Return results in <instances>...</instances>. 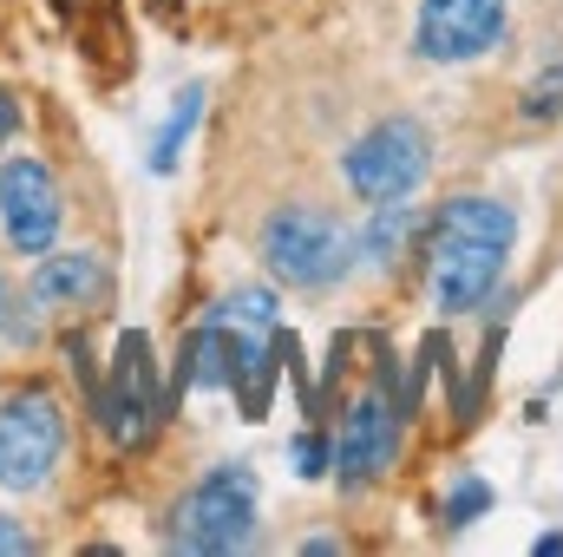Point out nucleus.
I'll return each instance as SVG.
<instances>
[{
  "label": "nucleus",
  "instance_id": "nucleus-20",
  "mask_svg": "<svg viewBox=\"0 0 563 557\" xmlns=\"http://www.w3.org/2000/svg\"><path fill=\"white\" fill-rule=\"evenodd\" d=\"M531 551H538V557H558V551H563V532H544V538H538Z\"/></svg>",
  "mask_w": 563,
  "mask_h": 557
},
{
  "label": "nucleus",
  "instance_id": "nucleus-8",
  "mask_svg": "<svg viewBox=\"0 0 563 557\" xmlns=\"http://www.w3.org/2000/svg\"><path fill=\"white\" fill-rule=\"evenodd\" d=\"M0 223L20 256H46L59 237V184L40 157H0Z\"/></svg>",
  "mask_w": 563,
  "mask_h": 557
},
{
  "label": "nucleus",
  "instance_id": "nucleus-1",
  "mask_svg": "<svg viewBox=\"0 0 563 557\" xmlns=\"http://www.w3.org/2000/svg\"><path fill=\"white\" fill-rule=\"evenodd\" d=\"M518 243V217L498 197H452L426 230V295L439 315H472L498 288Z\"/></svg>",
  "mask_w": 563,
  "mask_h": 557
},
{
  "label": "nucleus",
  "instance_id": "nucleus-19",
  "mask_svg": "<svg viewBox=\"0 0 563 557\" xmlns=\"http://www.w3.org/2000/svg\"><path fill=\"white\" fill-rule=\"evenodd\" d=\"M341 551H347L341 538H308V557H341Z\"/></svg>",
  "mask_w": 563,
  "mask_h": 557
},
{
  "label": "nucleus",
  "instance_id": "nucleus-3",
  "mask_svg": "<svg viewBox=\"0 0 563 557\" xmlns=\"http://www.w3.org/2000/svg\"><path fill=\"white\" fill-rule=\"evenodd\" d=\"M170 545L197 557H223V551H250L256 545V472L243 459L203 472L177 512H170Z\"/></svg>",
  "mask_w": 563,
  "mask_h": 557
},
{
  "label": "nucleus",
  "instance_id": "nucleus-16",
  "mask_svg": "<svg viewBox=\"0 0 563 557\" xmlns=\"http://www.w3.org/2000/svg\"><path fill=\"white\" fill-rule=\"evenodd\" d=\"M551 112H563V66L551 73V79H538L531 99H525V119H551Z\"/></svg>",
  "mask_w": 563,
  "mask_h": 557
},
{
  "label": "nucleus",
  "instance_id": "nucleus-10",
  "mask_svg": "<svg viewBox=\"0 0 563 557\" xmlns=\"http://www.w3.org/2000/svg\"><path fill=\"white\" fill-rule=\"evenodd\" d=\"M106 288H112V276H106V263L92 256V250H66V256H46L40 270H33V302H40V315L53 308V315H66V308H99L106 302Z\"/></svg>",
  "mask_w": 563,
  "mask_h": 557
},
{
  "label": "nucleus",
  "instance_id": "nucleus-18",
  "mask_svg": "<svg viewBox=\"0 0 563 557\" xmlns=\"http://www.w3.org/2000/svg\"><path fill=\"white\" fill-rule=\"evenodd\" d=\"M13 132H20V99H13V92H0V151H7Z\"/></svg>",
  "mask_w": 563,
  "mask_h": 557
},
{
  "label": "nucleus",
  "instance_id": "nucleus-13",
  "mask_svg": "<svg viewBox=\"0 0 563 557\" xmlns=\"http://www.w3.org/2000/svg\"><path fill=\"white\" fill-rule=\"evenodd\" d=\"M217 321H223V328H256V335H269V328H276V295H269V288H230V295L217 302Z\"/></svg>",
  "mask_w": 563,
  "mask_h": 557
},
{
  "label": "nucleus",
  "instance_id": "nucleus-9",
  "mask_svg": "<svg viewBox=\"0 0 563 557\" xmlns=\"http://www.w3.org/2000/svg\"><path fill=\"white\" fill-rule=\"evenodd\" d=\"M400 452V414L380 401V394H361L347 414H341V433H334V479L341 492H367Z\"/></svg>",
  "mask_w": 563,
  "mask_h": 557
},
{
  "label": "nucleus",
  "instance_id": "nucleus-15",
  "mask_svg": "<svg viewBox=\"0 0 563 557\" xmlns=\"http://www.w3.org/2000/svg\"><path fill=\"white\" fill-rule=\"evenodd\" d=\"M328 466H334V446H321L314 433H301V439H295V472H301V479H321Z\"/></svg>",
  "mask_w": 563,
  "mask_h": 557
},
{
  "label": "nucleus",
  "instance_id": "nucleus-2",
  "mask_svg": "<svg viewBox=\"0 0 563 557\" xmlns=\"http://www.w3.org/2000/svg\"><path fill=\"white\" fill-rule=\"evenodd\" d=\"M263 263L288 288H334L354 270V230L321 204H282L263 217Z\"/></svg>",
  "mask_w": 563,
  "mask_h": 557
},
{
  "label": "nucleus",
  "instance_id": "nucleus-21",
  "mask_svg": "<svg viewBox=\"0 0 563 557\" xmlns=\"http://www.w3.org/2000/svg\"><path fill=\"white\" fill-rule=\"evenodd\" d=\"M7 302H13V295H7V282H0V321H7Z\"/></svg>",
  "mask_w": 563,
  "mask_h": 557
},
{
  "label": "nucleus",
  "instance_id": "nucleus-17",
  "mask_svg": "<svg viewBox=\"0 0 563 557\" xmlns=\"http://www.w3.org/2000/svg\"><path fill=\"white\" fill-rule=\"evenodd\" d=\"M33 551V532L20 518H0V557H26Z\"/></svg>",
  "mask_w": 563,
  "mask_h": 557
},
{
  "label": "nucleus",
  "instance_id": "nucleus-14",
  "mask_svg": "<svg viewBox=\"0 0 563 557\" xmlns=\"http://www.w3.org/2000/svg\"><path fill=\"white\" fill-rule=\"evenodd\" d=\"M492 512V485L485 479H472V472H459L452 479V492H445V505H439V518H445V532H465L472 518H485Z\"/></svg>",
  "mask_w": 563,
  "mask_h": 557
},
{
  "label": "nucleus",
  "instance_id": "nucleus-12",
  "mask_svg": "<svg viewBox=\"0 0 563 557\" xmlns=\"http://www.w3.org/2000/svg\"><path fill=\"white\" fill-rule=\"evenodd\" d=\"M197 119H203V86H184V92H177V106H170V119L157 125V144H151V171H157V177H164V171H177V151L190 144Z\"/></svg>",
  "mask_w": 563,
  "mask_h": 557
},
{
  "label": "nucleus",
  "instance_id": "nucleus-6",
  "mask_svg": "<svg viewBox=\"0 0 563 557\" xmlns=\"http://www.w3.org/2000/svg\"><path fill=\"white\" fill-rule=\"evenodd\" d=\"M505 20H511V0H420L413 46L432 66H465L505 40Z\"/></svg>",
  "mask_w": 563,
  "mask_h": 557
},
{
  "label": "nucleus",
  "instance_id": "nucleus-4",
  "mask_svg": "<svg viewBox=\"0 0 563 557\" xmlns=\"http://www.w3.org/2000/svg\"><path fill=\"white\" fill-rule=\"evenodd\" d=\"M66 452V414L46 387L0 401V492H40Z\"/></svg>",
  "mask_w": 563,
  "mask_h": 557
},
{
  "label": "nucleus",
  "instance_id": "nucleus-11",
  "mask_svg": "<svg viewBox=\"0 0 563 557\" xmlns=\"http://www.w3.org/2000/svg\"><path fill=\"white\" fill-rule=\"evenodd\" d=\"M426 230V217L407 204V197H394V204H374V217H367V230L354 237V256H367L374 270H394L400 256H407V243Z\"/></svg>",
  "mask_w": 563,
  "mask_h": 557
},
{
  "label": "nucleus",
  "instance_id": "nucleus-5",
  "mask_svg": "<svg viewBox=\"0 0 563 557\" xmlns=\"http://www.w3.org/2000/svg\"><path fill=\"white\" fill-rule=\"evenodd\" d=\"M426 171H432V139H426L420 119H380L374 132H361V139L347 144V157H341L347 190L367 197V204H394V197L420 190Z\"/></svg>",
  "mask_w": 563,
  "mask_h": 557
},
{
  "label": "nucleus",
  "instance_id": "nucleus-7",
  "mask_svg": "<svg viewBox=\"0 0 563 557\" xmlns=\"http://www.w3.org/2000/svg\"><path fill=\"white\" fill-rule=\"evenodd\" d=\"M92 414H99V426H106L119 446H144V433L157 426V368H151V341H144L139 328L119 335L112 381L99 387Z\"/></svg>",
  "mask_w": 563,
  "mask_h": 557
}]
</instances>
